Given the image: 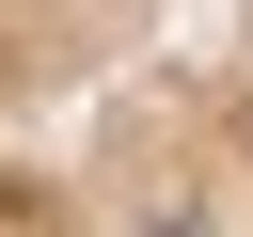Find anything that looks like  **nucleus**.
I'll list each match as a JSON object with an SVG mask.
<instances>
[{"mask_svg":"<svg viewBox=\"0 0 253 237\" xmlns=\"http://www.w3.org/2000/svg\"><path fill=\"white\" fill-rule=\"evenodd\" d=\"M158 237H206V221H158Z\"/></svg>","mask_w":253,"mask_h":237,"instance_id":"1","label":"nucleus"}]
</instances>
